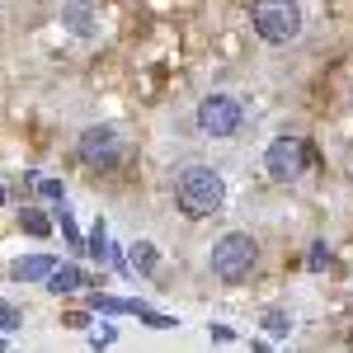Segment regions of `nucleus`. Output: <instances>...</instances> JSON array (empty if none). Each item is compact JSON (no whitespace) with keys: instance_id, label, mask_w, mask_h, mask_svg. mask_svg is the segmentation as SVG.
Listing matches in <instances>:
<instances>
[{"instance_id":"obj_1","label":"nucleus","mask_w":353,"mask_h":353,"mask_svg":"<svg viewBox=\"0 0 353 353\" xmlns=\"http://www.w3.org/2000/svg\"><path fill=\"white\" fill-rule=\"evenodd\" d=\"M174 198H179V208H184V217H212V212H221V203H226V184H221L217 170L193 165V170L179 174Z\"/></svg>"},{"instance_id":"obj_2","label":"nucleus","mask_w":353,"mask_h":353,"mask_svg":"<svg viewBox=\"0 0 353 353\" xmlns=\"http://www.w3.org/2000/svg\"><path fill=\"white\" fill-rule=\"evenodd\" d=\"M254 259H259V250H254V241L245 231H226L212 245V273H217L221 283H245L250 269H254Z\"/></svg>"},{"instance_id":"obj_3","label":"nucleus","mask_w":353,"mask_h":353,"mask_svg":"<svg viewBox=\"0 0 353 353\" xmlns=\"http://www.w3.org/2000/svg\"><path fill=\"white\" fill-rule=\"evenodd\" d=\"M250 19H254V28H259L264 43H292V38L301 33L297 0H254Z\"/></svg>"},{"instance_id":"obj_4","label":"nucleus","mask_w":353,"mask_h":353,"mask_svg":"<svg viewBox=\"0 0 353 353\" xmlns=\"http://www.w3.org/2000/svg\"><path fill=\"white\" fill-rule=\"evenodd\" d=\"M311 161H316V151H311L301 137H278V141H269V151H264V170H269L278 184L301 179Z\"/></svg>"},{"instance_id":"obj_5","label":"nucleus","mask_w":353,"mask_h":353,"mask_svg":"<svg viewBox=\"0 0 353 353\" xmlns=\"http://www.w3.org/2000/svg\"><path fill=\"white\" fill-rule=\"evenodd\" d=\"M241 123H245V113L231 94H208V99L198 104V128L208 137H236Z\"/></svg>"},{"instance_id":"obj_6","label":"nucleus","mask_w":353,"mask_h":353,"mask_svg":"<svg viewBox=\"0 0 353 353\" xmlns=\"http://www.w3.org/2000/svg\"><path fill=\"white\" fill-rule=\"evenodd\" d=\"M76 151H81V161L90 170H113V165L123 161V137L113 132V128H85Z\"/></svg>"},{"instance_id":"obj_7","label":"nucleus","mask_w":353,"mask_h":353,"mask_svg":"<svg viewBox=\"0 0 353 353\" xmlns=\"http://www.w3.org/2000/svg\"><path fill=\"white\" fill-rule=\"evenodd\" d=\"M76 288H94V278H90V273H81L76 264H57L52 278H48V292L66 297V292H76Z\"/></svg>"},{"instance_id":"obj_8","label":"nucleus","mask_w":353,"mask_h":353,"mask_svg":"<svg viewBox=\"0 0 353 353\" xmlns=\"http://www.w3.org/2000/svg\"><path fill=\"white\" fill-rule=\"evenodd\" d=\"M52 269H57L52 254H24V259H14L10 278H19V283H33V278H52Z\"/></svg>"},{"instance_id":"obj_9","label":"nucleus","mask_w":353,"mask_h":353,"mask_svg":"<svg viewBox=\"0 0 353 353\" xmlns=\"http://www.w3.org/2000/svg\"><path fill=\"white\" fill-rule=\"evenodd\" d=\"M90 254H94V259H99V264H113V269H123V254H118V250H113L109 245V231H104V221H94V231H90Z\"/></svg>"},{"instance_id":"obj_10","label":"nucleus","mask_w":353,"mask_h":353,"mask_svg":"<svg viewBox=\"0 0 353 353\" xmlns=\"http://www.w3.org/2000/svg\"><path fill=\"white\" fill-rule=\"evenodd\" d=\"M94 311H123V316H146L151 306H141V301H123V297H99V292H94Z\"/></svg>"},{"instance_id":"obj_11","label":"nucleus","mask_w":353,"mask_h":353,"mask_svg":"<svg viewBox=\"0 0 353 353\" xmlns=\"http://www.w3.org/2000/svg\"><path fill=\"white\" fill-rule=\"evenodd\" d=\"M156 259H161V254H156V245H151V241H137L132 245V264L141 273H156Z\"/></svg>"},{"instance_id":"obj_12","label":"nucleus","mask_w":353,"mask_h":353,"mask_svg":"<svg viewBox=\"0 0 353 353\" xmlns=\"http://www.w3.org/2000/svg\"><path fill=\"white\" fill-rule=\"evenodd\" d=\"M19 221H24V231H28V236H48V231H52V221L43 217L38 208H24V217H19Z\"/></svg>"},{"instance_id":"obj_13","label":"nucleus","mask_w":353,"mask_h":353,"mask_svg":"<svg viewBox=\"0 0 353 353\" xmlns=\"http://www.w3.org/2000/svg\"><path fill=\"white\" fill-rule=\"evenodd\" d=\"M264 330H269V334H288V330H292V316H283V311H269V316H264Z\"/></svg>"},{"instance_id":"obj_14","label":"nucleus","mask_w":353,"mask_h":353,"mask_svg":"<svg viewBox=\"0 0 353 353\" xmlns=\"http://www.w3.org/2000/svg\"><path fill=\"white\" fill-rule=\"evenodd\" d=\"M19 325H24V316H19V311H14L10 301H0V330L10 334V330H19Z\"/></svg>"},{"instance_id":"obj_15","label":"nucleus","mask_w":353,"mask_h":353,"mask_svg":"<svg viewBox=\"0 0 353 353\" xmlns=\"http://www.w3.org/2000/svg\"><path fill=\"white\" fill-rule=\"evenodd\" d=\"M33 184H38V193H43V198H66V189H61V179H33Z\"/></svg>"},{"instance_id":"obj_16","label":"nucleus","mask_w":353,"mask_h":353,"mask_svg":"<svg viewBox=\"0 0 353 353\" xmlns=\"http://www.w3.org/2000/svg\"><path fill=\"white\" fill-rule=\"evenodd\" d=\"M57 221H61V236H66V241H71V245H81V231H76V221H71V212H61Z\"/></svg>"},{"instance_id":"obj_17","label":"nucleus","mask_w":353,"mask_h":353,"mask_svg":"<svg viewBox=\"0 0 353 353\" xmlns=\"http://www.w3.org/2000/svg\"><path fill=\"white\" fill-rule=\"evenodd\" d=\"M325 259H330V254H325V241H316V250H311V269H325Z\"/></svg>"},{"instance_id":"obj_18","label":"nucleus","mask_w":353,"mask_h":353,"mask_svg":"<svg viewBox=\"0 0 353 353\" xmlns=\"http://www.w3.org/2000/svg\"><path fill=\"white\" fill-rule=\"evenodd\" d=\"M90 344H94V349H104V344H113V330H94V334H90Z\"/></svg>"},{"instance_id":"obj_19","label":"nucleus","mask_w":353,"mask_h":353,"mask_svg":"<svg viewBox=\"0 0 353 353\" xmlns=\"http://www.w3.org/2000/svg\"><path fill=\"white\" fill-rule=\"evenodd\" d=\"M0 203H5V184H0Z\"/></svg>"},{"instance_id":"obj_20","label":"nucleus","mask_w":353,"mask_h":353,"mask_svg":"<svg viewBox=\"0 0 353 353\" xmlns=\"http://www.w3.org/2000/svg\"><path fill=\"white\" fill-rule=\"evenodd\" d=\"M349 344H353V330H349Z\"/></svg>"},{"instance_id":"obj_21","label":"nucleus","mask_w":353,"mask_h":353,"mask_svg":"<svg viewBox=\"0 0 353 353\" xmlns=\"http://www.w3.org/2000/svg\"><path fill=\"white\" fill-rule=\"evenodd\" d=\"M0 353H5V344H0Z\"/></svg>"}]
</instances>
